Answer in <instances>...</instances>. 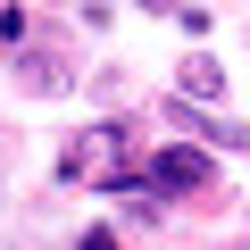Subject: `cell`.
Listing matches in <instances>:
<instances>
[{"mask_svg":"<svg viewBox=\"0 0 250 250\" xmlns=\"http://www.w3.org/2000/svg\"><path fill=\"white\" fill-rule=\"evenodd\" d=\"M175 92H184V100H217V92H225V67H217L208 50H192V59L175 67Z\"/></svg>","mask_w":250,"mask_h":250,"instance_id":"cell-3","label":"cell"},{"mask_svg":"<svg viewBox=\"0 0 250 250\" xmlns=\"http://www.w3.org/2000/svg\"><path fill=\"white\" fill-rule=\"evenodd\" d=\"M17 83H25V92H42V100H50V92H67V83H75V75H67V59H50V50H25V59H17Z\"/></svg>","mask_w":250,"mask_h":250,"instance_id":"cell-2","label":"cell"},{"mask_svg":"<svg viewBox=\"0 0 250 250\" xmlns=\"http://www.w3.org/2000/svg\"><path fill=\"white\" fill-rule=\"evenodd\" d=\"M150 184H159V192H208V184H217V167H208V150L167 142V150L150 159Z\"/></svg>","mask_w":250,"mask_h":250,"instance_id":"cell-1","label":"cell"},{"mask_svg":"<svg viewBox=\"0 0 250 250\" xmlns=\"http://www.w3.org/2000/svg\"><path fill=\"white\" fill-rule=\"evenodd\" d=\"M83 250H117V242H108V233H83Z\"/></svg>","mask_w":250,"mask_h":250,"instance_id":"cell-4","label":"cell"},{"mask_svg":"<svg viewBox=\"0 0 250 250\" xmlns=\"http://www.w3.org/2000/svg\"><path fill=\"white\" fill-rule=\"evenodd\" d=\"M150 9H167V0H150Z\"/></svg>","mask_w":250,"mask_h":250,"instance_id":"cell-5","label":"cell"}]
</instances>
